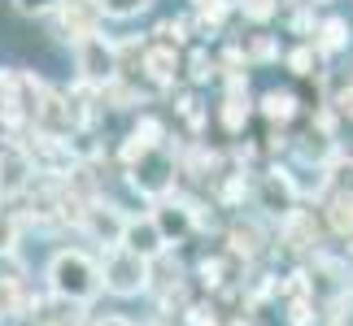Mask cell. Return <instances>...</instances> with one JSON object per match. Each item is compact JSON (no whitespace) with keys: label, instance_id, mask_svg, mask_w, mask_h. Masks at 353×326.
I'll list each match as a JSON object with an SVG mask.
<instances>
[{"label":"cell","instance_id":"obj_1","mask_svg":"<svg viewBox=\"0 0 353 326\" xmlns=\"http://www.w3.org/2000/svg\"><path fill=\"white\" fill-rule=\"evenodd\" d=\"M101 265L92 261L88 252L79 248H61L57 257L48 261V292L57 301H70V305H92L101 296Z\"/></svg>","mask_w":353,"mask_h":326},{"label":"cell","instance_id":"obj_2","mask_svg":"<svg viewBox=\"0 0 353 326\" xmlns=\"http://www.w3.org/2000/svg\"><path fill=\"white\" fill-rule=\"evenodd\" d=\"M148 270H153V261H144V257H135L127 248H114L101 265V283L114 296H140L148 287Z\"/></svg>","mask_w":353,"mask_h":326},{"label":"cell","instance_id":"obj_3","mask_svg":"<svg viewBox=\"0 0 353 326\" xmlns=\"http://www.w3.org/2000/svg\"><path fill=\"white\" fill-rule=\"evenodd\" d=\"M74 48H79V70H83L92 83H110L118 74V48L105 44V35L92 31L83 39H74Z\"/></svg>","mask_w":353,"mask_h":326},{"label":"cell","instance_id":"obj_4","mask_svg":"<svg viewBox=\"0 0 353 326\" xmlns=\"http://www.w3.org/2000/svg\"><path fill=\"white\" fill-rule=\"evenodd\" d=\"M118 248H127V252H135V257H144V261H157V257L166 252V235H161V226L153 222V213H148V217H127Z\"/></svg>","mask_w":353,"mask_h":326},{"label":"cell","instance_id":"obj_5","mask_svg":"<svg viewBox=\"0 0 353 326\" xmlns=\"http://www.w3.org/2000/svg\"><path fill=\"white\" fill-rule=\"evenodd\" d=\"M170 157L161 153V148H140V166H135V174H131V183L140 187L144 196H161L170 187Z\"/></svg>","mask_w":353,"mask_h":326},{"label":"cell","instance_id":"obj_6","mask_svg":"<svg viewBox=\"0 0 353 326\" xmlns=\"http://www.w3.org/2000/svg\"><path fill=\"white\" fill-rule=\"evenodd\" d=\"M122 226H127V213H118L114 205H92L88 209V230L97 239H105L110 248H118V243H122Z\"/></svg>","mask_w":353,"mask_h":326},{"label":"cell","instance_id":"obj_7","mask_svg":"<svg viewBox=\"0 0 353 326\" xmlns=\"http://www.w3.org/2000/svg\"><path fill=\"white\" fill-rule=\"evenodd\" d=\"M153 222L161 226V235H166V243H170V239L179 243V239L188 235V230H192V213H188L183 205H161V209L153 213Z\"/></svg>","mask_w":353,"mask_h":326},{"label":"cell","instance_id":"obj_8","mask_svg":"<svg viewBox=\"0 0 353 326\" xmlns=\"http://www.w3.org/2000/svg\"><path fill=\"white\" fill-rule=\"evenodd\" d=\"M153 5V0H97V9H101V18H118V22H127V18H140V13Z\"/></svg>","mask_w":353,"mask_h":326},{"label":"cell","instance_id":"obj_9","mask_svg":"<svg viewBox=\"0 0 353 326\" xmlns=\"http://www.w3.org/2000/svg\"><path fill=\"white\" fill-rule=\"evenodd\" d=\"M262 200H266V209H270V213H288V205H292V187L283 183V179H275V174H270Z\"/></svg>","mask_w":353,"mask_h":326},{"label":"cell","instance_id":"obj_10","mask_svg":"<svg viewBox=\"0 0 353 326\" xmlns=\"http://www.w3.org/2000/svg\"><path fill=\"white\" fill-rule=\"evenodd\" d=\"M13 9L26 13V18H44V13L61 9V0H13Z\"/></svg>","mask_w":353,"mask_h":326},{"label":"cell","instance_id":"obj_11","mask_svg":"<svg viewBox=\"0 0 353 326\" xmlns=\"http://www.w3.org/2000/svg\"><path fill=\"white\" fill-rule=\"evenodd\" d=\"M9 248H13V222L0 213V252H9Z\"/></svg>","mask_w":353,"mask_h":326},{"label":"cell","instance_id":"obj_12","mask_svg":"<svg viewBox=\"0 0 353 326\" xmlns=\"http://www.w3.org/2000/svg\"><path fill=\"white\" fill-rule=\"evenodd\" d=\"M92 326H135L131 318H118V314H110V318H97Z\"/></svg>","mask_w":353,"mask_h":326},{"label":"cell","instance_id":"obj_13","mask_svg":"<svg viewBox=\"0 0 353 326\" xmlns=\"http://www.w3.org/2000/svg\"><path fill=\"white\" fill-rule=\"evenodd\" d=\"M301 5H323V0H301Z\"/></svg>","mask_w":353,"mask_h":326},{"label":"cell","instance_id":"obj_14","mask_svg":"<svg viewBox=\"0 0 353 326\" xmlns=\"http://www.w3.org/2000/svg\"><path fill=\"white\" fill-rule=\"evenodd\" d=\"M153 326H166V322H153Z\"/></svg>","mask_w":353,"mask_h":326}]
</instances>
